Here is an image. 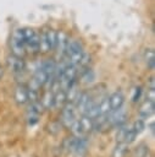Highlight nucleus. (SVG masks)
I'll return each mask as SVG.
<instances>
[{
	"mask_svg": "<svg viewBox=\"0 0 155 157\" xmlns=\"http://www.w3.org/2000/svg\"><path fill=\"white\" fill-rule=\"evenodd\" d=\"M44 105L46 107V108H50V107H52L54 105V94L52 93H46V96H45V98H44Z\"/></svg>",
	"mask_w": 155,
	"mask_h": 157,
	"instance_id": "412c9836",
	"label": "nucleus"
},
{
	"mask_svg": "<svg viewBox=\"0 0 155 157\" xmlns=\"http://www.w3.org/2000/svg\"><path fill=\"white\" fill-rule=\"evenodd\" d=\"M135 137H137V132L133 130V128H128L123 142H126V144H132V142L135 140Z\"/></svg>",
	"mask_w": 155,
	"mask_h": 157,
	"instance_id": "a211bd4d",
	"label": "nucleus"
},
{
	"mask_svg": "<svg viewBox=\"0 0 155 157\" xmlns=\"http://www.w3.org/2000/svg\"><path fill=\"white\" fill-rule=\"evenodd\" d=\"M79 123H81V125H82V128H83V130L85 132L87 131H90L93 129V119L88 118L87 115H83L82 119L79 120Z\"/></svg>",
	"mask_w": 155,
	"mask_h": 157,
	"instance_id": "f3484780",
	"label": "nucleus"
},
{
	"mask_svg": "<svg viewBox=\"0 0 155 157\" xmlns=\"http://www.w3.org/2000/svg\"><path fill=\"white\" fill-rule=\"evenodd\" d=\"M148 155H149V147L145 145L138 146L133 152V157H148Z\"/></svg>",
	"mask_w": 155,
	"mask_h": 157,
	"instance_id": "2eb2a0df",
	"label": "nucleus"
},
{
	"mask_svg": "<svg viewBox=\"0 0 155 157\" xmlns=\"http://www.w3.org/2000/svg\"><path fill=\"white\" fill-rule=\"evenodd\" d=\"M127 120V113L124 109L118 108L114 109L110 114H107V123L112 126H121Z\"/></svg>",
	"mask_w": 155,
	"mask_h": 157,
	"instance_id": "f03ea898",
	"label": "nucleus"
},
{
	"mask_svg": "<svg viewBox=\"0 0 155 157\" xmlns=\"http://www.w3.org/2000/svg\"><path fill=\"white\" fill-rule=\"evenodd\" d=\"M15 98L18 103H26L28 101V96H27V88L24 86H18L16 88L15 92Z\"/></svg>",
	"mask_w": 155,
	"mask_h": 157,
	"instance_id": "9d476101",
	"label": "nucleus"
},
{
	"mask_svg": "<svg viewBox=\"0 0 155 157\" xmlns=\"http://www.w3.org/2000/svg\"><path fill=\"white\" fill-rule=\"evenodd\" d=\"M89 101H90V97L87 93H81L78 96V98H77V104H76L77 109L81 113H84V109H85V107H87V104H88Z\"/></svg>",
	"mask_w": 155,
	"mask_h": 157,
	"instance_id": "9b49d317",
	"label": "nucleus"
},
{
	"mask_svg": "<svg viewBox=\"0 0 155 157\" xmlns=\"http://www.w3.org/2000/svg\"><path fill=\"white\" fill-rule=\"evenodd\" d=\"M41 34H43V36H44V38L46 39V42H48V44H49V48H50V50L55 49V48H56V39H57V33H56L55 31H52V29H48V31L43 32Z\"/></svg>",
	"mask_w": 155,
	"mask_h": 157,
	"instance_id": "6e6552de",
	"label": "nucleus"
},
{
	"mask_svg": "<svg viewBox=\"0 0 155 157\" xmlns=\"http://www.w3.org/2000/svg\"><path fill=\"white\" fill-rule=\"evenodd\" d=\"M154 109H155V105H154V101H149L146 99L145 103L142 105V108L139 109V115L142 119H146V118H150L153 114H154Z\"/></svg>",
	"mask_w": 155,
	"mask_h": 157,
	"instance_id": "423d86ee",
	"label": "nucleus"
},
{
	"mask_svg": "<svg viewBox=\"0 0 155 157\" xmlns=\"http://www.w3.org/2000/svg\"><path fill=\"white\" fill-rule=\"evenodd\" d=\"M9 64H10V67L11 70L15 72V74H22L26 69V64H24V60L21 58V56H17V55H13L10 56L9 59Z\"/></svg>",
	"mask_w": 155,
	"mask_h": 157,
	"instance_id": "7ed1b4c3",
	"label": "nucleus"
},
{
	"mask_svg": "<svg viewBox=\"0 0 155 157\" xmlns=\"http://www.w3.org/2000/svg\"><path fill=\"white\" fill-rule=\"evenodd\" d=\"M87 148H88V141L85 140V137L82 136V137H78L77 145L72 153L74 155V157H85Z\"/></svg>",
	"mask_w": 155,
	"mask_h": 157,
	"instance_id": "39448f33",
	"label": "nucleus"
},
{
	"mask_svg": "<svg viewBox=\"0 0 155 157\" xmlns=\"http://www.w3.org/2000/svg\"><path fill=\"white\" fill-rule=\"evenodd\" d=\"M133 130L137 132V135H139L144 129H145V124H144V120L143 119H138V120H135L134 121V124H133Z\"/></svg>",
	"mask_w": 155,
	"mask_h": 157,
	"instance_id": "6ab92c4d",
	"label": "nucleus"
},
{
	"mask_svg": "<svg viewBox=\"0 0 155 157\" xmlns=\"http://www.w3.org/2000/svg\"><path fill=\"white\" fill-rule=\"evenodd\" d=\"M38 119H39V115H29L28 117V124L32 126V125L38 123Z\"/></svg>",
	"mask_w": 155,
	"mask_h": 157,
	"instance_id": "5701e85b",
	"label": "nucleus"
},
{
	"mask_svg": "<svg viewBox=\"0 0 155 157\" xmlns=\"http://www.w3.org/2000/svg\"><path fill=\"white\" fill-rule=\"evenodd\" d=\"M142 96V88L140 87H135L133 90V93H132V101L133 102H137Z\"/></svg>",
	"mask_w": 155,
	"mask_h": 157,
	"instance_id": "4be33fe9",
	"label": "nucleus"
},
{
	"mask_svg": "<svg viewBox=\"0 0 155 157\" xmlns=\"http://www.w3.org/2000/svg\"><path fill=\"white\" fill-rule=\"evenodd\" d=\"M123 101H124V98H123L122 93H120V92H115V93H112V94L109 97V102H110L111 110L121 108L122 104H123Z\"/></svg>",
	"mask_w": 155,
	"mask_h": 157,
	"instance_id": "0eeeda50",
	"label": "nucleus"
},
{
	"mask_svg": "<svg viewBox=\"0 0 155 157\" xmlns=\"http://www.w3.org/2000/svg\"><path fill=\"white\" fill-rule=\"evenodd\" d=\"M127 129H128V128L122 126V125H121V128L118 129V131H117V134H116V140H117L118 142H123V141H124V136H126Z\"/></svg>",
	"mask_w": 155,
	"mask_h": 157,
	"instance_id": "aec40b11",
	"label": "nucleus"
},
{
	"mask_svg": "<svg viewBox=\"0 0 155 157\" xmlns=\"http://www.w3.org/2000/svg\"><path fill=\"white\" fill-rule=\"evenodd\" d=\"M99 105V112H100V115H107L110 112H111V107H110V102H109V98H104Z\"/></svg>",
	"mask_w": 155,
	"mask_h": 157,
	"instance_id": "ddd939ff",
	"label": "nucleus"
},
{
	"mask_svg": "<svg viewBox=\"0 0 155 157\" xmlns=\"http://www.w3.org/2000/svg\"><path fill=\"white\" fill-rule=\"evenodd\" d=\"M62 121L66 126H71V124L74 121V107L73 104H67L62 110Z\"/></svg>",
	"mask_w": 155,
	"mask_h": 157,
	"instance_id": "20e7f679",
	"label": "nucleus"
},
{
	"mask_svg": "<svg viewBox=\"0 0 155 157\" xmlns=\"http://www.w3.org/2000/svg\"><path fill=\"white\" fill-rule=\"evenodd\" d=\"M83 54H84V50H83L82 44L78 40H74V39L70 40L68 39L66 49H65V54H63L66 56V63L78 66Z\"/></svg>",
	"mask_w": 155,
	"mask_h": 157,
	"instance_id": "f257e3e1",
	"label": "nucleus"
},
{
	"mask_svg": "<svg viewBox=\"0 0 155 157\" xmlns=\"http://www.w3.org/2000/svg\"><path fill=\"white\" fill-rule=\"evenodd\" d=\"M41 109H43V105L35 101V102H33V103L29 105V108H28V114H29V115H39V114L41 113Z\"/></svg>",
	"mask_w": 155,
	"mask_h": 157,
	"instance_id": "dca6fc26",
	"label": "nucleus"
},
{
	"mask_svg": "<svg viewBox=\"0 0 155 157\" xmlns=\"http://www.w3.org/2000/svg\"><path fill=\"white\" fill-rule=\"evenodd\" d=\"M67 99V94H66V91L62 88L60 91H56V93L54 94V105H62Z\"/></svg>",
	"mask_w": 155,
	"mask_h": 157,
	"instance_id": "f8f14e48",
	"label": "nucleus"
},
{
	"mask_svg": "<svg viewBox=\"0 0 155 157\" xmlns=\"http://www.w3.org/2000/svg\"><path fill=\"white\" fill-rule=\"evenodd\" d=\"M71 126H72V132L74 134L76 137H82V136L84 135L85 131L83 130V128H82L79 120H74V121L71 124Z\"/></svg>",
	"mask_w": 155,
	"mask_h": 157,
	"instance_id": "4468645a",
	"label": "nucleus"
},
{
	"mask_svg": "<svg viewBox=\"0 0 155 157\" xmlns=\"http://www.w3.org/2000/svg\"><path fill=\"white\" fill-rule=\"evenodd\" d=\"M128 151H129L128 144H126V142H120V144L115 147V150H114V152H112V157H126L127 153H128Z\"/></svg>",
	"mask_w": 155,
	"mask_h": 157,
	"instance_id": "1a4fd4ad",
	"label": "nucleus"
}]
</instances>
